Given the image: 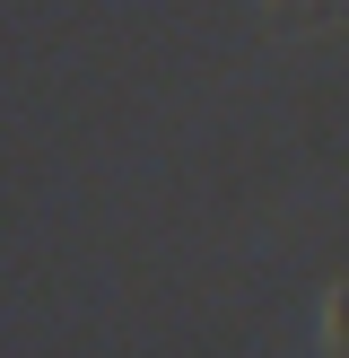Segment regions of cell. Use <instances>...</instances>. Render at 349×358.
<instances>
[{
  "label": "cell",
  "instance_id": "cell-1",
  "mask_svg": "<svg viewBox=\"0 0 349 358\" xmlns=\"http://www.w3.org/2000/svg\"><path fill=\"white\" fill-rule=\"evenodd\" d=\"M297 9H306V0H262V17H271V27H279V17H297Z\"/></svg>",
  "mask_w": 349,
  "mask_h": 358
}]
</instances>
